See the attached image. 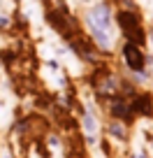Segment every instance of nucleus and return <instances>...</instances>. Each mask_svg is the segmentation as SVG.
<instances>
[{"label":"nucleus","mask_w":153,"mask_h":158,"mask_svg":"<svg viewBox=\"0 0 153 158\" xmlns=\"http://www.w3.org/2000/svg\"><path fill=\"white\" fill-rule=\"evenodd\" d=\"M86 23L95 26V28H102V30H109V26H111V12H109L107 2H98V5L91 7L88 14H86Z\"/></svg>","instance_id":"nucleus-2"},{"label":"nucleus","mask_w":153,"mask_h":158,"mask_svg":"<svg viewBox=\"0 0 153 158\" xmlns=\"http://www.w3.org/2000/svg\"><path fill=\"white\" fill-rule=\"evenodd\" d=\"M130 112L142 114V116H151L153 114V98L148 93H135L132 102H130Z\"/></svg>","instance_id":"nucleus-4"},{"label":"nucleus","mask_w":153,"mask_h":158,"mask_svg":"<svg viewBox=\"0 0 153 158\" xmlns=\"http://www.w3.org/2000/svg\"><path fill=\"white\" fill-rule=\"evenodd\" d=\"M116 23H119L121 33L125 35V42H132L137 47L146 44V30H144L142 19L135 10H119L116 12Z\"/></svg>","instance_id":"nucleus-1"},{"label":"nucleus","mask_w":153,"mask_h":158,"mask_svg":"<svg viewBox=\"0 0 153 158\" xmlns=\"http://www.w3.org/2000/svg\"><path fill=\"white\" fill-rule=\"evenodd\" d=\"M109 130H111V135H114L116 139H123V137H125V128H123L121 123H114Z\"/></svg>","instance_id":"nucleus-8"},{"label":"nucleus","mask_w":153,"mask_h":158,"mask_svg":"<svg viewBox=\"0 0 153 158\" xmlns=\"http://www.w3.org/2000/svg\"><path fill=\"white\" fill-rule=\"evenodd\" d=\"M111 114H114L116 118H125V121H128V118H132V114H130V105L125 102L121 95H116V98H114V102H111Z\"/></svg>","instance_id":"nucleus-5"},{"label":"nucleus","mask_w":153,"mask_h":158,"mask_svg":"<svg viewBox=\"0 0 153 158\" xmlns=\"http://www.w3.org/2000/svg\"><path fill=\"white\" fill-rule=\"evenodd\" d=\"M88 28H91V35H93L95 44H98L100 49H109V47H111V35H109L107 30L95 28V26H88Z\"/></svg>","instance_id":"nucleus-6"},{"label":"nucleus","mask_w":153,"mask_h":158,"mask_svg":"<svg viewBox=\"0 0 153 158\" xmlns=\"http://www.w3.org/2000/svg\"><path fill=\"white\" fill-rule=\"evenodd\" d=\"M121 54H123L125 65H128L132 72H139V70H144V65H146V54H144L142 47L132 44V42H125L123 49H121Z\"/></svg>","instance_id":"nucleus-3"},{"label":"nucleus","mask_w":153,"mask_h":158,"mask_svg":"<svg viewBox=\"0 0 153 158\" xmlns=\"http://www.w3.org/2000/svg\"><path fill=\"white\" fill-rule=\"evenodd\" d=\"M84 130H86L88 135H95V133H98V121H95L93 112H86V114H84Z\"/></svg>","instance_id":"nucleus-7"},{"label":"nucleus","mask_w":153,"mask_h":158,"mask_svg":"<svg viewBox=\"0 0 153 158\" xmlns=\"http://www.w3.org/2000/svg\"><path fill=\"white\" fill-rule=\"evenodd\" d=\"M5 26H10V21H7V16H0V28H5Z\"/></svg>","instance_id":"nucleus-9"}]
</instances>
